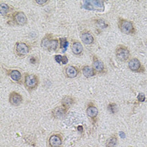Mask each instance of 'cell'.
<instances>
[{"label":"cell","instance_id":"cell-29","mask_svg":"<svg viewBox=\"0 0 147 147\" xmlns=\"http://www.w3.org/2000/svg\"><path fill=\"white\" fill-rule=\"evenodd\" d=\"M67 57L66 56H63V58H62V64H67Z\"/></svg>","mask_w":147,"mask_h":147},{"label":"cell","instance_id":"cell-20","mask_svg":"<svg viewBox=\"0 0 147 147\" xmlns=\"http://www.w3.org/2000/svg\"><path fill=\"white\" fill-rule=\"evenodd\" d=\"M74 103V98L70 97V96H66L62 98L61 100V106L64 107L65 109H68L72 104Z\"/></svg>","mask_w":147,"mask_h":147},{"label":"cell","instance_id":"cell-22","mask_svg":"<svg viewBox=\"0 0 147 147\" xmlns=\"http://www.w3.org/2000/svg\"><path fill=\"white\" fill-rule=\"evenodd\" d=\"M107 109H108L109 112L110 113H112V114L116 113L118 112V110H119L118 105H117L116 103H114V102H110V103H109Z\"/></svg>","mask_w":147,"mask_h":147},{"label":"cell","instance_id":"cell-7","mask_svg":"<svg viewBox=\"0 0 147 147\" xmlns=\"http://www.w3.org/2000/svg\"><path fill=\"white\" fill-rule=\"evenodd\" d=\"M63 142L62 136L60 133L52 134L48 139L49 147H61Z\"/></svg>","mask_w":147,"mask_h":147},{"label":"cell","instance_id":"cell-16","mask_svg":"<svg viewBox=\"0 0 147 147\" xmlns=\"http://www.w3.org/2000/svg\"><path fill=\"white\" fill-rule=\"evenodd\" d=\"M82 74L85 78H92L94 77L97 72L94 71V69L92 68V67L90 66H84L82 69Z\"/></svg>","mask_w":147,"mask_h":147},{"label":"cell","instance_id":"cell-26","mask_svg":"<svg viewBox=\"0 0 147 147\" xmlns=\"http://www.w3.org/2000/svg\"><path fill=\"white\" fill-rule=\"evenodd\" d=\"M137 100H138L139 102H144V101L146 100V96H145V94H144L143 92L139 93V95H138V97H137Z\"/></svg>","mask_w":147,"mask_h":147},{"label":"cell","instance_id":"cell-28","mask_svg":"<svg viewBox=\"0 0 147 147\" xmlns=\"http://www.w3.org/2000/svg\"><path fill=\"white\" fill-rule=\"evenodd\" d=\"M35 3L39 5H44V4H46L48 3V1H46V0H36Z\"/></svg>","mask_w":147,"mask_h":147},{"label":"cell","instance_id":"cell-23","mask_svg":"<svg viewBox=\"0 0 147 147\" xmlns=\"http://www.w3.org/2000/svg\"><path fill=\"white\" fill-rule=\"evenodd\" d=\"M96 25L98 27H99L100 29H104V28H107L109 26L108 23L106 22L103 19H98L96 20Z\"/></svg>","mask_w":147,"mask_h":147},{"label":"cell","instance_id":"cell-18","mask_svg":"<svg viewBox=\"0 0 147 147\" xmlns=\"http://www.w3.org/2000/svg\"><path fill=\"white\" fill-rule=\"evenodd\" d=\"M9 77L11 78L12 80H13L14 82H20V80H21V72L18 70H10L9 71Z\"/></svg>","mask_w":147,"mask_h":147},{"label":"cell","instance_id":"cell-2","mask_svg":"<svg viewBox=\"0 0 147 147\" xmlns=\"http://www.w3.org/2000/svg\"><path fill=\"white\" fill-rule=\"evenodd\" d=\"M115 57L119 61L125 62L127 61H129L130 51L125 45H117V47L115 48Z\"/></svg>","mask_w":147,"mask_h":147},{"label":"cell","instance_id":"cell-14","mask_svg":"<svg viewBox=\"0 0 147 147\" xmlns=\"http://www.w3.org/2000/svg\"><path fill=\"white\" fill-rule=\"evenodd\" d=\"M67 109H65L62 106H59V107H56L53 110H52V117L56 119H59L63 118L66 113H67Z\"/></svg>","mask_w":147,"mask_h":147},{"label":"cell","instance_id":"cell-4","mask_svg":"<svg viewBox=\"0 0 147 147\" xmlns=\"http://www.w3.org/2000/svg\"><path fill=\"white\" fill-rule=\"evenodd\" d=\"M82 6L84 9L88 10H104V2L103 1H97V0H90V1H83Z\"/></svg>","mask_w":147,"mask_h":147},{"label":"cell","instance_id":"cell-11","mask_svg":"<svg viewBox=\"0 0 147 147\" xmlns=\"http://www.w3.org/2000/svg\"><path fill=\"white\" fill-rule=\"evenodd\" d=\"M9 101L11 105L14 106V107H18L22 103L23 97L17 92H12L9 94Z\"/></svg>","mask_w":147,"mask_h":147},{"label":"cell","instance_id":"cell-5","mask_svg":"<svg viewBox=\"0 0 147 147\" xmlns=\"http://www.w3.org/2000/svg\"><path fill=\"white\" fill-rule=\"evenodd\" d=\"M128 67L130 71H132L134 72H137V73H145L146 72L145 67L140 62V61L136 57H133V58L129 59V61L128 62Z\"/></svg>","mask_w":147,"mask_h":147},{"label":"cell","instance_id":"cell-19","mask_svg":"<svg viewBox=\"0 0 147 147\" xmlns=\"http://www.w3.org/2000/svg\"><path fill=\"white\" fill-rule=\"evenodd\" d=\"M52 39H51V34H46L45 37L42 39L41 40V46L43 49L50 51V45Z\"/></svg>","mask_w":147,"mask_h":147},{"label":"cell","instance_id":"cell-30","mask_svg":"<svg viewBox=\"0 0 147 147\" xmlns=\"http://www.w3.org/2000/svg\"><path fill=\"white\" fill-rule=\"evenodd\" d=\"M30 62L33 63V64L35 63V58H34V57H31V58H30Z\"/></svg>","mask_w":147,"mask_h":147},{"label":"cell","instance_id":"cell-24","mask_svg":"<svg viewBox=\"0 0 147 147\" xmlns=\"http://www.w3.org/2000/svg\"><path fill=\"white\" fill-rule=\"evenodd\" d=\"M59 40L57 39H52L51 42V45H50V51H57L58 46H59Z\"/></svg>","mask_w":147,"mask_h":147},{"label":"cell","instance_id":"cell-9","mask_svg":"<svg viewBox=\"0 0 147 147\" xmlns=\"http://www.w3.org/2000/svg\"><path fill=\"white\" fill-rule=\"evenodd\" d=\"M13 21L16 23L18 25L24 26V24H27V17L25 15V13L24 12L18 11L14 12L12 15Z\"/></svg>","mask_w":147,"mask_h":147},{"label":"cell","instance_id":"cell-13","mask_svg":"<svg viewBox=\"0 0 147 147\" xmlns=\"http://www.w3.org/2000/svg\"><path fill=\"white\" fill-rule=\"evenodd\" d=\"M79 73V69L74 66H67L65 67V75L68 78H75Z\"/></svg>","mask_w":147,"mask_h":147},{"label":"cell","instance_id":"cell-27","mask_svg":"<svg viewBox=\"0 0 147 147\" xmlns=\"http://www.w3.org/2000/svg\"><path fill=\"white\" fill-rule=\"evenodd\" d=\"M62 58H63V56H60V55L55 56V60L58 63H62Z\"/></svg>","mask_w":147,"mask_h":147},{"label":"cell","instance_id":"cell-3","mask_svg":"<svg viewBox=\"0 0 147 147\" xmlns=\"http://www.w3.org/2000/svg\"><path fill=\"white\" fill-rule=\"evenodd\" d=\"M39 85V79L36 75L27 73L24 77V86L29 92H32L37 88Z\"/></svg>","mask_w":147,"mask_h":147},{"label":"cell","instance_id":"cell-25","mask_svg":"<svg viewBox=\"0 0 147 147\" xmlns=\"http://www.w3.org/2000/svg\"><path fill=\"white\" fill-rule=\"evenodd\" d=\"M59 42H60L61 48H62V49H66V48L67 47L68 42H67V40L66 38H61V39L59 40Z\"/></svg>","mask_w":147,"mask_h":147},{"label":"cell","instance_id":"cell-1","mask_svg":"<svg viewBox=\"0 0 147 147\" xmlns=\"http://www.w3.org/2000/svg\"><path fill=\"white\" fill-rule=\"evenodd\" d=\"M118 26L123 34L128 35H135L136 34V29L134 23L129 20L119 17L118 20Z\"/></svg>","mask_w":147,"mask_h":147},{"label":"cell","instance_id":"cell-6","mask_svg":"<svg viewBox=\"0 0 147 147\" xmlns=\"http://www.w3.org/2000/svg\"><path fill=\"white\" fill-rule=\"evenodd\" d=\"M92 68L94 69V71L98 73V74H104L106 73L108 71L106 70L105 65L102 62L101 59H99L98 57L93 56L92 57Z\"/></svg>","mask_w":147,"mask_h":147},{"label":"cell","instance_id":"cell-17","mask_svg":"<svg viewBox=\"0 0 147 147\" xmlns=\"http://www.w3.org/2000/svg\"><path fill=\"white\" fill-rule=\"evenodd\" d=\"M118 137L116 135H112L110 137H109L106 140L105 147H116L118 145Z\"/></svg>","mask_w":147,"mask_h":147},{"label":"cell","instance_id":"cell-31","mask_svg":"<svg viewBox=\"0 0 147 147\" xmlns=\"http://www.w3.org/2000/svg\"><path fill=\"white\" fill-rule=\"evenodd\" d=\"M128 147H133V146H128Z\"/></svg>","mask_w":147,"mask_h":147},{"label":"cell","instance_id":"cell-10","mask_svg":"<svg viewBox=\"0 0 147 147\" xmlns=\"http://www.w3.org/2000/svg\"><path fill=\"white\" fill-rule=\"evenodd\" d=\"M80 38L85 45H90L94 43V36L89 30H82L80 33Z\"/></svg>","mask_w":147,"mask_h":147},{"label":"cell","instance_id":"cell-12","mask_svg":"<svg viewBox=\"0 0 147 147\" xmlns=\"http://www.w3.org/2000/svg\"><path fill=\"white\" fill-rule=\"evenodd\" d=\"M86 113H87V115H88L90 119H92L94 120V121H96L95 119H97V117H98V108H97L93 103L90 102V103L88 104L87 109H86Z\"/></svg>","mask_w":147,"mask_h":147},{"label":"cell","instance_id":"cell-8","mask_svg":"<svg viewBox=\"0 0 147 147\" xmlns=\"http://www.w3.org/2000/svg\"><path fill=\"white\" fill-rule=\"evenodd\" d=\"M30 46L26 43L24 42H18L15 45V53L19 57H24L30 52Z\"/></svg>","mask_w":147,"mask_h":147},{"label":"cell","instance_id":"cell-15","mask_svg":"<svg viewBox=\"0 0 147 147\" xmlns=\"http://www.w3.org/2000/svg\"><path fill=\"white\" fill-rule=\"evenodd\" d=\"M71 51L75 56H81L83 52V46L79 41L74 40L71 44Z\"/></svg>","mask_w":147,"mask_h":147},{"label":"cell","instance_id":"cell-21","mask_svg":"<svg viewBox=\"0 0 147 147\" xmlns=\"http://www.w3.org/2000/svg\"><path fill=\"white\" fill-rule=\"evenodd\" d=\"M9 6L7 3H0V13L1 15H6L9 11Z\"/></svg>","mask_w":147,"mask_h":147}]
</instances>
